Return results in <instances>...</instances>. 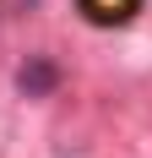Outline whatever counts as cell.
Instances as JSON below:
<instances>
[{"mask_svg":"<svg viewBox=\"0 0 152 158\" xmlns=\"http://www.w3.org/2000/svg\"><path fill=\"white\" fill-rule=\"evenodd\" d=\"M76 6H82V16L92 27H120V22H130L141 11V0H76Z\"/></svg>","mask_w":152,"mask_h":158,"instance_id":"obj_1","label":"cell"},{"mask_svg":"<svg viewBox=\"0 0 152 158\" xmlns=\"http://www.w3.org/2000/svg\"><path fill=\"white\" fill-rule=\"evenodd\" d=\"M54 82H60V71H54L49 60H27L22 71H16V87H22L27 98H44L49 87H54Z\"/></svg>","mask_w":152,"mask_h":158,"instance_id":"obj_2","label":"cell"}]
</instances>
